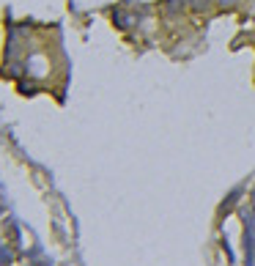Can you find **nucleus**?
I'll use <instances>...</instances> for the list:
<instances>
[{
    "mask_svg": "<svg viewBox=\"0 0 255 266\" xmlns=\"http://www.w3.org/2000/svg\"><path fill=\"white\" fill-rule=\"evenodd\" d=\"M244 266H255V214H244Z\"/></svg>",
    "mask_w": 255,
    "mask_h": 266,
    "instance_id": "1",
    "label": "nucleus"
},
{
    "mask_svg": "<svg viewBox=\"0 0 255 266\" xmlns=\"http://www.w3.org/2000/svg\"><path fill=\"white\" fill-rule=\"evenodd\" d=\"M241 192H244L241 187H233V189H230V192L225 195V200H222V206H219V211H222V214H228V211L236 206V200L241 198Z\"/></svg>",
    "mask_w": 255,
    "mask_h": 266,
    "instance_id": "2",
    "label": "nucleus"
},
{
    "mask_svg": "<svg viewBox=\"0 0 255 266\" xmlns=\"http://www.w3.org/2000/svg\"><path fill=\"white\" fill-rule=\"evenodd\" d=\"M113 20H115V25H118V28H126V25H129V20H126L121 11H113Z\"/></svg>",
    "mask_w": 255,
    "mask_h": 266,
    "instance_id": "3",
    "label": "nucleus"
},
{
    "mask_svg": "<svg viewBox=\"0 0 255 266\" xmlns=\"http://www.w3.org/2000/svg\"><path fill=\"white\" fill-rule=\"evenodd\" d=\"M217 3L222 6V9H230V6H236V3H239V0H217Z\"/></svg>",
    "mask_w": 255,
    "mask_h": 266,
    "instance_id": "4",
    "label": "nucleus"
},
{
    "mask_svg": "<svg viewBox=\"0 0 255 266\" xmlns=\"http://www.w3.org/2000/svg\"><path fill=\"white\" fill-rule=\"evenodd\" d=\"M252 214H255V195H252Z\"/></svg>",
    "mask_w": 255,
    "mask_h": 266,
    "instance_id": "5",
    "label": "nucleus"
}]
</instances>
